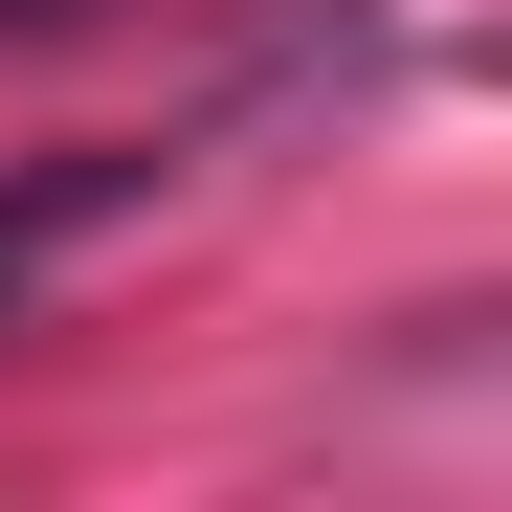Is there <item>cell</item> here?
Returning a JSON list of instances; mask_svg holds the SVG:
<instances>
[{"mask_svg":"<svg viewBox=\"0 0 512 512\" xmlns=\"http://www.w3.org/2000/svg\"><path fill=\"white\" fill-rule=\"evenodd\" d=\"M156 179H179L156 134H67V156H23V179H0V334H23V290H45V268H67L90 223H134Z\"/></svg>","mask_w":512,"mask_h":512,"instance_id":"obj_1","label":"cell"},{"mask_svg":"<svg viewBox=\"0 0 512 512\" xmlns=\"http://www.w3.org/2000/svg\"><path fill=\"white\" fill-rule=\"evenodd\" d=\"M112 23V0H0V45H90Z\"/></svg>","mask_w":512,"mask_h":512,"instance_id":"obj_2","label":"cell"}]
</instances>
